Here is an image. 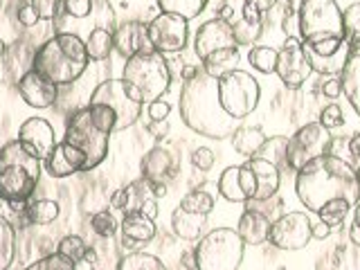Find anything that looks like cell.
I'll use <instances>...</instances> for the list:
<instances>
[{
    "instance_id": "cell-9",
    "label": "cell",
    "mask_w": 360,
    "mask_h": 270,
    "mask_svg": "<svg viewBox=\"0 0 360 270\" xmlns=\"http://www.w3.org/2000/svg\"><path fill=\"white\" fill-rule=\"evenodd\" d=\"M52 25L54 34H75L86 41L93 30L115 27V14L108 0H59Z\"/></svg>"
},
{
    "instance_id": "cell-48",
    "label": "cell",
    "mask_w": 360,
    "mask_h": 270,
    "mask_svg": "<svg viewBox=\"0 0 360 270\" xmlns=\"http://www.w3.org/2000/svg\"><path fill=\"white\" fill-rule=\"evenodd\" d=\"M146 112H149L151 122H162L169 117V112H172V104L165 99H155L149 104V108H146Z\"/></svg>"
},
{
    "instance_id": "cell-58",
    "label": "cell",
    "mask_w": 360,
    "mask_h": 270,
    "mask_svg": "<svg viewBox=\"0 0 360 270\" xmlns=\"http://www.w3.org/2000/svg\"><path fill=\"white\" fill-rule=\"evenodd\" d=\"M5 52H7V45H5L3 39H0V56H5Z\"/></svg>"
},
{
    "instance_id": "cell-38",
    "label": "cell",
    "mask_w": 360,
    "mask_h": 270,
    "mask_svg": "<svg viewBox=\"0 0 360 270\" xmlns=\"http://www.w3.org/2000/svg\"><path fill=\"white\" fill-rule=\"evenodd\" d=\"M56 252H59L61 257H65V259H70L72 264H82L86 259V252H88V243L82 239V236L68 234L59 241V245H56Z\"/></svg>"
},
{
    "instance_id": "cell-25",
    "label": "cell",
    "mask_w": 360,
    "mask_h": 270,
    "mask_svg": "<svg viewBox=\"0 0 360 270\" xmlns=\"http://www.w3.org/2000/svg\"><path fill=\"white\" fill-rule=\"evenodd\" d=\"M129 189V207L127 212H140L144 217H149L155 221L158 217V198L151 189V183L146 178H138L127 187ZM124 212V214H127Z\"/></svg>"
},
{
    "instance_id": "cell-23",
    "label": "cell",
    "mask_w": 360,
    "mask_h": 270,
    "mask_svg": "<svg viewBox=\"0 0 360 270\" xmlns=\"http://www.w3.org/2000/svg\"><path fill=\"white\" fill-rule=\"evenodd\" d=\"M140 172H142V178L151 180V183L167 185V180L174 178L178 172V160L169 149L153 146L149 153H144L142 162H140Z\"/></svg>"
},
{
    "instance_id": "cell-20",
    "label": "cell",
    "mask_w": 360,
    "mask_h": 270,
    "mask_svg": "<svg viewBox=\"0 0 360 270\" xmlns=\"http://www.w3.org/2000/svg\"><path fill=\"white\" fill-rule=\"evenodd\" d=\"M158 225L153 219L144 217L140 212H127L120 223V241L124 250L138 252L140 245H146L155 239Z\"/></svg>"
},
{
    "instance_id": "cell-53",
    "label": "cell",
    "mask_w": 360,
    "mask_h": 270,
    "mask_svg": "<svg viewBox=\"0 0 360 270\" xmlns=\"http://www.w3.org/2000/svg\"><path fill=\"white\" fill-rule=\"evenodd\" d=\"M331 225H326V223H313L311 225V232H313V239H326V236H329L331 234Z\"/></svg>"
},
{
    "instance_id": "cell-17",
    "label": "cell",
    "mask_w": 360,
    "mask_h": 270,
    "mask_svg": "<svg viewBox=\"0 0 360 270\" xmlns=\"http://www.w3.org/2000/svg\"><path fill=\"white\" fill-rule=\"evenodd\" d=\"M25 149L34 155L39 158L41 162H45L48 158L52 155L54 146L59 144L56 140V133H54V127L43 117H30L20 124L18 129V138H16Z\"/></svg>"
},
{
    "instance_id": "cell-33",
    "label": "cell",
    "mask_w": 360,
    "mask_h": 270,
    "mask_svg": "<svg viewBox=\"0 0 360 270\" xmlns=\"http://www.w3.org/2000/svg\"><path fill=\"white\" fill-rule=\"evenodd\" d=\"M59 202L56 200H50V198H41V200H34V202H27V219L32 225H50L56 221L59 217Z\"/></svg>"
},
{
    "instance_id": "cell-7",
    "label": "cell",
    "mask_w": 360,
    "mask_h": 270,
    "mask_svg": "<svg viewBox=\"0 0 360 270\" xmlns=\"http://www.w3.org/2000/svg\"><path fill=\"white\" fill-rule=\"evenodd\" d=\"M88 110L95 124L106 133H120L133 127L142 117V104H138L122 79H106L101 82L88 99Z\"/></svg>"
},
{
    "instance_id": "cell-30",
    "label": "cell",
    "mask_w": 360,
    "mask_h": 270,
    "mask_svg": "<svg viewBox=\"0 0 360 270\" xmlns=\"http://www.w3.org/2000/svg\"><path fill=\"white\" fill-rule=\"evenodd\" d=\"M84 43H86L88 59L93 63L106 61L110 56V52L115 50V43H112V30H104V27L90 32Z\"/></svg>"
},
{
    "instance_id": "cell-11",
    "label": "cell",
    "mask_w": 360,
    "mask_h": 270,
    "mask_svg": "<svg viewBox=\"0 0 360 270\" xmlns=\"http://www.w3.org/2000/svg\"><path fill=\"white\" fill-rule=\"evenodd\" d=\"M217 90L223 110L239 122L250 115L259 104V97H262V88H259L257 79L250 72L239 70V68L221 77Z\"/></svg>"
},
{
    "instance_id": "cell-24",
    "label": "cell",
    "mask_w": 360,
    "mask_h": 270,
    "mask_svg": "<svg viewBox=\"0 0 360 270\" xmlns=\"http://www.w3.org/2000/svg\"><path fill=\"white\" fill-rule=\"evenodd\" d=\"M270 221L266 214L257 212V210H245L236 225V232L243 239L245 245H262L268 241V232H270Z\"/></svg>"
},
{
    "instance_id": "cell-35",
    "label": "cell",
    "mask_w": 360,
    "mask_h": 270,
    "mask_svg": "<svg viewBox=\"0 0 360 270\" xmlns=\"http://www.w3.org/2000/svg\"><path fill=\"white\" fill-rule=\"evenodd\" d=\"M277 54L279 50L270 48V45H255V48L248 52V61H250V65L257 72L273 75L277 68Z\"/></svg>"
},
{
    "instance_id": "cell-59",
    "label": "cell",
    "mask_w": 360,
    "mask_h": 270,
    "mask_svg": "<svg viewBox=\"0 0 360 270\" xmlns=\"http://www.w3.org/2000/svg\"><path fill=\"white\" fill-rule=\"evenodd\" d=\"M356 178H358V183H360V162L356 165Z\"/></svg>"
},
{
    "instance_id": "cell-10",
    "label": "cell",
    "mask_w": 360,
    "mask_h": 270,
    "mask_svg": "<svg viewBox=\"0 0 360 270\" xmlns=\"http://www.w3.org/2000/svg\"><path fill=\"white\" fill-rule=\"evenodd\" d=\"M245 243L232 228H217L200 236L194 248L196 270H239Z\"/></svg>"
},
{
    "instance_id": "cell-16",
    "label": "cell",
    "mask_w": 360,
    "mask_h": 270,
    "mask_svg": "<svg viewBox=\"0 0 360 270\" xmlns=\"http://www.w3.org/2000/svg\"><path fill=\"white\" fill-rule=\"evenodd\" d=\"M230 48H239V43H236L234 30L228 20L212 18L198 27L196 37H194V52L200 63L205 61L210 54L219 52V50H230Z\"/></svg>"
},
{
    "instance_id": "cell-29",
    "label": "cell",
    "mask_w": 360,
    "mask_h": 270,
    "mask_svg": "<svg viewBox=\"0 0 360 270\" xmlns=\"http://www.w3.org/2000/svg\"><path fill=\"white\" fill-rule=\"evenodd\" d=\"M236 63H239V48H230V50H219V52L210 54L207 59L200 63V68L210 77L221 79L228 72L236 70Z\"/></svg>"
},
{
    "instance_id": "cell-19",
    "label": "cell",
    "mask_w": 360,
    "mask_h": 270,
    "mask_svg": "<svg viewBox=\"0 0 360 270\" xmlns=\"http://www.w3.org/2000/svg\"><path fill=\"white\" fill-rule=\"evenodd\" d=\"M112 43H115V52L124 56V59H131V56L140 52L153 50L149 41V22L142 20L122 22L120 27L112 30Z\"/></svg>"
},
{
    "instance_id": "cell-46",
    "label": "cell",
    "mask_w": 360,
    "mask_h": 270,
    "mask_svg": "<svg viewBox=\"0 0 360 270\" xmlns=\"http://www.w3.org/2000/svg\"><path fill=\"white\" fill-rule=\"evenodd\" d=\"M326 153L340 158L345 162H352V158H354L352 151H349V140L345 138H331L329 144H326Z\"/></svg>"
},
{
    "instance_id": "cell-26",
    "label": "cell",
    "mask_w": 360,
    "mask_h": 270,
    "mask_svg": "<svg viewBox=\"0 0 360 270\" xmlns=\"http://www.w3.org/2000/svg\"><path fill=\"white\" fill-rule=\"evenodd\" d=\"M207 217L202 214H194V212H185L183 207H176L172 214V230L178 239L183 241H198L202 228H205Z\"/></svg>"
},
{
    "instance_id": "cell-57",
    "label": "cell",
    "mask_w": 360,
    "mask_h": 270,
    "mask_svg": "<svg viewBox=\"0 0 360 270\" xmlns=\"http://www.w3.org/2000/svg\"><path fill=\"white\" fill-rule=\"evenodd\" d=\"M354 225H360V200L354 205Z\"/></svg>"
},
{
    "instance_id": "cell-51",
    "label": "cell",
    "mask_w": 360,
    "mask_h": 270,
    "mask_svg": "<svg viewBox=\"0 0 360 270\" xmlns=\"http://www.w3.org/2000/svg\"><path fill=\"white\" fill-rule=\"evenodd\" d=\"M110 207H115L120 212H127L129 207V189L127 187H122L117 191H112V196H110Z\"/></svg>"
},
{
    "instance_id": "cell-15",
    "label": "cell",
    "mask_w": 360,
    "mask_h": 270,
    "mask_svg": "<svg viewBox=\"0 0 360 270\" xmlns=\"http://www.w3.org/2000/svg\"><path fill=\"white\" fill-rule=\"evenodd\" d=\"M149 41L151 48L160 54H176L183 52L189 41V20L176 14H165L160 11L149 22Z\"/></svg>"
},
{
    "instance_id": "cell-31",
    "label": "cell",
    "mask_w": 360,
    "mask_h": 270,
    "mask_svg": "<svg viewBox=\"0 0 360 270\" xmlns=\"http://www.w3.org/2000/svg\"><path fill=\"white\" fill-rule=\"evenodd\" d=\"M16 228L7 217L0 214V270H9L16 262Z\"/></svg>"
},
{
    "instance_id": "cell-3",
    "label": "cell",
    "mask_w": 360,
    "mask_h": 270,
    "mask_svg": "<svg viewBox=\"0 0 360 270\" xmlns=\"http://www.w3.org/2000/svg\"><path fill=\"white\" fill-rule=\"evenodd\" d=\"M295 191L302 205L313 214L331 202H345L354 207L360 200L356 167L329 153L313 158L295 172Z\"/></svg>"
},
{
    "instance_id": "cell-42",
    "label": "cell",
    "mask_w": 360,
    "mask_h": 270,
    "mask_svg": "<svg viewBox=\"0 0 360 270\" xmlns=\"http://www.w3.org/2000/svg\"><path fill=\"white\" fill-rule=\"evenodd\" d=\"M234 30V37L239 45H252L259 37H262V22H248V20H239V22H230Z\"/></svg>"
},
{
    "instance_id": "cell-50",
    "label": "cell",
    "mask_w": 360,
    "mask_h": 270,
    "mask_svg": "<svg viewBox=\"0 0 360 270\" xmlns=\"http://www.w3.org/2000/svg\"><path fill=\"white\" fill-rule=\"evenodd\" d=\"M322 93L329 97V99H338L342 93V82H340V77H329L326 82L322 84Z\"/></svg>"
},
{
    "instance_id": "cell-55",
    "label": "cell",
    "mask_w": 360,
    "mask_h": 270,
    "mask_svg": "<svg viewBox=\"0 0 360 270\" xmlns=\"http://www.w3.org/2000/svg\"><path fill=\"white\" fill-rule=\"evenodd\" d=\"M349 239H352L354 245L360 248V225H354L352 223V228H349Z\"/></svg>"
},
{
    "instance_id": "cell-6",
    "label": "cell",
    "mask_w": 360,
    "mask_h": 270,
    "mask_svg": "<svg viewBox=\"0 0 360 270\" xmlns=\"http://www.w3.org/2000/svg\"><path fill=\"white\" fill-rule=\"evenodd\" d=\"M43 162L34 158L18 140H9L0 146V200L9 210L25 212L27 202L37 191Z\"/></svg>"
},
{
    "instance_id": "cell-34",
    "label": "cell",
    "mask_w": 360,
    "mask_h": 270,
    "mask_svg": "<svg viewBox=\"0 0 360 270\" xmlns=\"http://www.w3.org/2000/svg\"><path fill=\"white\" fill-rule=\"evenodd\" d=\"M115 270H169L160 259L149 252H129L127 257H122Z\"/></svg>"
},
{
    "instance_id": "cell-44",
    "label": "cell",
    "mask_w": 360,
    "mask_h": 270,
    "mask_svg": "<svg viewBox=\"0 0 360 270\" xmlns=\"http://www.w3.org/2000/svg\"><path fill=\"white\" fill-rule=\"evenodd\" d=\"M326 131H333V129H340L345 124V112L338 104H329L320 110V120H318Z\"/></svg>"
},
{
    "instance_id": "cell-45",
    "label": "cell",
    "mask_w": 360,
    "mask_h": 270,
    "mask_svg": "<svg viewBox=\"0 0 360 270\" xmlns=\"http://www.w3.org/2000/svg\"><path fill=\"white\" fill-rule=\"evenodd\" d=\"M214 162H217V155H214V151L207 149V146H198V149L191 153V165H194L198 172H210Z\"/></svg>"
},
{
    "instance_id": "cell-40",
    "label": "cell",
    "mask_w": 360,
    "mask_h": 270,
    "mask_svg": "<svg viewBox=\"0 0 360 270\" xmlns=\"http://www.w3.org/2000/svg\"><path fill=\"white\" fill-rule=\"evenodd\" d=\"M22 270H77V264H72L70 259L61 257L59 252H50V255L37 259V262H32Z\"/></svg>"
},
{
    "instance_id": "cell-43",
    "label": "cell",
    "mask_w": 360,
    "mask_h": 270,
    "mask_svg": "<svg viewBox=\"0 0 360 270\" xmlns=\"http://www.w3.org/2000/svg\"><path fill=\"white\" fill-rule=\"evenodd\" d=\"M277 5V0H245L243 3V20L248 22H262L264 16Z\"/></svg>"
},
{
    "instance_id": "cell-49",
    "label": "cell",
    "mask_w": 360,
    "mask_h": 270,
    "mask_svg": "<svg viewBox=\"0 0 360 270\" xmlns=\"http://www.w3.org/2000/svg\"><path fill=\"white\" fill-rule=\"evenodd\" d=\"M18 22L22 27H34L37 22H41V18L37 14V9H34L32 5H25V7L18 9Z\"/></svg>"
},
{
    "instance_id": "cell-41",
    "label": "cell",
    "mask_w": 360,
    "mask_h": 270,
    "mask_svg": "<svg viewBox=\"0 0 360 270\" xmlns=\"http://www.w3.org/2000/svg\"><path fill=\"white\" fill-rule=\"evenodd\" d=\"M342 22H345V41L347 43L360 41V3L349 5L342 11Z\"/></svg>"
},
{
    "instance_id": "cell-28",
    "label": "cell",
    "mask_w": 360,
    "mask_h": 270,
    "mask_svg": "<svg viewBox=\"0 0 360 270\" xmlns=\"http://www.w3.org/2000/svg\"><path fill=\"white\" fill-rule=\"evenodd\" d=\"M340 82L345 97L360 115V56H347L345 70L340 72Z\"/></svg>"
},
{
    "instance_id": "cell-13",
    "label": "cell",
    "mask_w": 360,
    "mask_h": 270,
    "mask_svg": "<svg viewBox=\"0 0 360 270\" xmlns=\"http://www.w3.org/2000/svg\"><path fill=\"white\" fill-rule=\"evenodd\" d=\"M311 225L307 212H286L270 223L268 241L279 250H302L313 239Z\"/></svg>"
},
{
    "instance_id": "cell-22",
    "label": "cell",
    "mask_w": 360,
    "mask_h": 270,
    "mask_svg": "<svg viewBox=\"0 0 360 270\" xmlns=\"http://www.w3.org/2000/svg\"><path fill=\"white\" fill-rule=\"evenodd\" d=\"M255 176V196L250 200H270L277 196L279 185H281V172L273 165L264 160V158H248L243 162Z\"/></svg>"
},
{
    "instance_id": "cell-8",
    "label": "cell",
    "mask_w": 360,
    "mask_h": 270,
    "mask_svg": "<svg viewBox=\"0 0 360 270\" xmlns=\"http://www.w3.org/2000/svg\"><path fill=\"white\" fill-rule=\"evenodd\" d=\"M122 82L138 104H151L155 99H162V95L172 86L169 61L165 59V54L155 50L135 54L124 63Z\"/></svg>"
},
{
    "instance_id": "cell-14",
    "label": "cell",
    "mask_w": 360,
    "mask_h": 270,
    "mask_svg": "<svg viewBox=\"0 0 360 270\" xmlns=\"http://www.w3.org/2000/svg\"><path fill=\"white\" fill-rule=\"evenodd\" d=\"M275 75L279 77V82L290 90H297L309 82V77L313 75V68L304 54V45L300 37H288L281 45V50L277 54V68Z\"/></svg>"
},
{
    "instance_id": "cell-18",
    "label": "cell",
    "mask_w": 360,
    "mask_h": 270,
    "mask_svg": "<svg viewBox=\"0 0 360 270\" xmlns=\"http://www.w3.org/2000/svg\"><path fill=\"white\" fill-rule=\"evenodd\" d=\"M18 95L32 108H50L59 99V86H54L50 79H45L37 70H27L18 82Z\"/></svg>"
},
{
    "instance_id": "cell-36",
    "label": "cell",
    "mask_w": 360,
    "mask_h": 270,
    "mask_svg": "<svg viewBox=\"0 0 360 270\" xmlns=\"http://www.w3.org/2000/svg\"><path fill=\"white\" fill-rule=\"evenodd\" d=\"M286 144H288V138L286 135H275V138H268L264 142V146L259 149V158H264V160L273 162L279 172L281 169H288L286 167Z\"/></svg>"
},
{
    "instance_id": "cell-52",
    "label": "cell",
    "mask_w": 360,
    "mask_h": 270,
    "mask_svg": "<svg viewBox=\"0 0 360 270\" xmlns=\"http://www.w3.org/2000/svg\"><path fill=\"white\" fill-rule=\"evenodd\" d=\"M146 131H149L153 138H165V135L169 133V122L162 120V122H149V127H146Z\"/></svg>"
},
{
    "instance_id": "cell-5",
    "label": "cell",
    "mask_w": 360,
    "mask_h": 270,
    "mask_svg": "<svg viewBox=\"0 0 360 270\" xmlns=\"http://www.w3.org/2000/svg\"><path fill=\"white\" fill-rule=\"evenodd\" d=\"M90 65L86 43L75 34H54L34 50L32 70L41 72L54 86L65 88L79 82Z\"/></svg>"
},
{
    "instance_id": "cell-37",
    "label": "cell",
    "mask_w": 360,
    "mask_h": 270,
    "mask_svg": "<svg viewBox=\"0 0 360 270\" xmlns=\"http://www.w3.org/2000/svg\"><path fill=\"white\" fill-rule=\"evenodd\" d=\"M178 207H183L185 212H194V214H202V217H210L212 210H214V196L207 194V191L194 189V191H189V194L183 196Z\"/></svg>"
},
{
    "instance_id": "cell-4",
    "label": "cell",
    "mask_w": 360,
    "mask_h": 270,
    "mask_svg": "<svg viewBox=\"0 0 360 270\" xmlns=\"http://www.w3.org/2000/svg\"><path fill=\"white\" fill-rule=\"evenodd\" d=\"M217 84H219V79L210 77L200 68L194 77L183 82L178 108L187 129L210 140H225V138H232V133L241 127V122L230 117L228 112L223 110L219 101Z\"/></svg>"
},
{
    "instance_id": "cell-2",
    "label": "cell",
    "mask_w": 360,
    "mask_h": 270,
    "mask_svg": "<svg viewBox=\"0 0 360 270\" xmlns=\"http://www.w3.org/2000/svg\"><path fill=\"white\" fill-rule=\"evenodd\" d=\"M110 133L101 131L88 106L70 112L65 122L63 140L54 146L45 160V172L52 178H68L82 172H93L108 155Z\"/></svg>"
},
{
    "instance_id": "cell-54",
    "label": "cell",
    "mask_w": 360,
    "mask_h": 270,
    "mask_svg": "<svg viewBox=\"0 0 360 270\" xmlns=\"http://www.w3.org/2000/svg\"><path fill=\"white\" fill-rule=\"evenodd\" d=\"M349 151H352L354 160L358 165L360 162V133H356V135H352V138H349Z\"/></svg>"
},
{
    "instance_id": "cell-1",
    "label": "cell",
    "mask_w": 360,
    "mask_h": 270,
    "mask_svg": "<svg viewBox=\"0 0 360 270\" xmlns=\"http://www.w3.org/2000/svg\"><path fill=\"white\" fill-rule=\"evenodd\" d=\"M297 30L313 72L340 77L349 48L345 41L342 9L335 0H300Z\"/></svg>"
},
{
    "instance_id": "cell-56",
    "label": "cell",
    "mask_w": 360,
    "mask_h": 270,
    "mask_svg": "<svg viewBox=\"0 0 360 270\" xmlns=\"http://www.w3.org/2000/svg\"><path fill=\"white\" fill-rule=\"evenodd\" d=\"M198 70H200L198 65H185V68H183V72H180V75H183V82H187V79H191V77H194Z\"/></svg>"
},
{
    "instance_id": "cell-27",
    "label": "cell",
    "mask_w": 360,
    "mask_h": 270,
    "mask_svg": "<svg viewBox=\"0 0 360 270\" xmlns=\"http://www.w3.org/2000/svg\"><path fill=\"white\" fill-rule=\"evenodd\" d=\"M266 140H268V135L262 131V127H245V124H241V127L232 133L234 151L241 153L243 158H255Z\"/></svg>"
},
{
    "instance_id": "cell-32",
    "label": "cell",
    "mask_w": 360,
    "mask_h": 270,
    "mask_svg": "<svg viewBox=\"0 0 360 270\" xmlns=\"http://www.w3.org/2000/svg\"><path fill=\"white\" fill-rule=\"evenodd\" d=\"M155 3L165 14H176L185 20H194L202 14L210 0H155Z\"/></svg>"
},
{
    "instance_id": "cell-47",
    "label": "cell",
    "mask_w": 360,
    "mask_h": 270,
    "mask_svg": "<svg viewBox=\"0 0 360 270\" xmlns=\"http://www.w3.org/2000/svg\"><path fill=\"white\" fill-rule=\"evenodd\" d=\"M30 5L37 9V14L41 20H50L54 18L56 9H59V0H30Z\"/></svg>"
},
{
    "instance_id": "cell-12",
    "label": "cell",
    "mask_w": 360,
    "mask_h": 270,
    "mask_svg": "<svg viewBox=\"0 0 360 270\" xmlns=\"http://www.w3.org/2000/svg\"><path fill=\"white\" fill-rule=\"evenodd\" d=\"M331 135L320 122H309L302 129L290 135L286 144V167L290 172H300V169L311 162L313 158L326 153V144H329Z\"/></svg>"
},
{
    "instance_id": "cell-39",
    "label": "cell",
    "mask_w": 360,
    "mask_h": 270,
    "mask_svg": "<svg viewBox=\"0 0 360 270\" xmlns=\"http://www.w3.org/2000/svg\"><path fill=\"white\" fill-rule=\"evenodd\" d=\"M90 228H93V232L97 236H101V239H110V236L117 234L120 223L108 210H101V212L93 214V219H90Z\"/></svg>"
},
{
    "instance_id": "cell-21",
    "label": "cell",
    "mask_w": 360,
    "mask_h": 270,
    "mask_svg": "<svg viewBox=\"0 0 360 270\" xmlns=\"http://www.w3.org/2000/svg\"><path fill=\"white\" fill-rule=\"evenodd\" d=\"M219 194L230 202H245L255 196V176L245 165L228 167L219 176Z\"/></svg>"
}]
</instances>
